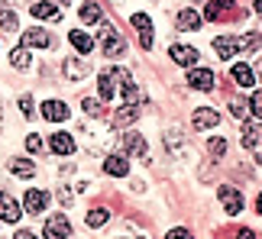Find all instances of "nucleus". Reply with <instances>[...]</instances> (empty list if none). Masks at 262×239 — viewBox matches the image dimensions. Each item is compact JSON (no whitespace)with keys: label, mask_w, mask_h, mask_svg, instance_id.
Returning a JSON list of instances; mask_svg holds the SVG:
<instances>
[{"label":"nucleus","mask_w":262,"mask_h":239,"mask_svg":"<svg viewBox=\"0 0 262 239\" xmlns=\"http://www.w3.org/2000/svg\"><path fill=\"white\" fill-rule=\"evenodd\" d=\"M117 81L120 84L129 81V71H126V68H107V71L100 75V81H97V97H100V101H110V97L117 94Z\"/></svg>","instance_id":"f257e3e1"},{"label":"nucleus","mask_w":262,"mask_h":239,"mask_svg":"<svg viewBox=\"0 0 262 239\" xmlns=\"http://www.w3.org/2000/svg\"><path fill=\"white\" fill-rule=\"evenodd\" d=\"M100 39H104V55L107 58H120V55H126V42L117 36V29L110 26V23H100Z\"/></svg>","instance_id":"f03ea898"},{"label":"nucleus","mask_w":262,"mask_h":239,"mask_svg":"<svg viewBox=\"0 0 262 239\" xmlns=\"http://www.w3.org/2000/svg\"><path fill=\"white\" fill-rule=\"evenodd\" d=\"M68 236H72V223L65 213H55L46 220V239H68Z\"/></svg>","instance_id":"7ed1b4c3"},{"label":"nucleus","mask_w":262,"mask_h":239,"mask_svg":"<svg viewBox=\"0 0 262 239\" xmlns=\"http://www.w3.org/2000/svg\"><path fill=\"white\" fill-rule=\"evenodd\" d=\"M188 87H194V91H214V71L210 68H191Z\"/></svg>","instance_id":"20e7f679"},{"label":"nucleus","mask_w":262,"mask_h":239,"mask_svg":"<svg viewBox=\"0 0 262 239\" xmlns=\"http://www.w3.org/2000/svg\"><path fill=\"white\" fill-rule=\"evenodd\" d=\"M220 204H224V210L230 213V217H236L239 210H243V197H239V191H236V187H230V184H224V187H220Z\"/></svg>","instance_id":"39448f33"},{"label":"nucleus","mask_w":262,"mask_h":239,"mask_svg":"<svg viewBox=\"0 0 262 239\" xmlns=\"http://www.w3.org/2000/svg\"><path fill=\"white\" fill-rule=\"evenodd\" d=\"M23 45H26V49H52L55 39L49 36L46 29L36 26V29H26V33H23Z\"/></svg>","instance_id":"423d86ee"},{"label":"nucleus","mask_w":262,"mask_h":239,"mask_svg":"<svg viewBox=\"0 0 262 239\" xmlns=\"http://www.w3.org/2000/svg\"><path fill=\"white\" fill-rule=\"evenodd\" d=\"M120 149H123L126 155H146L149 149H146V139L139 136V133H123L120 136Z\"/></svg>","instance_id":"0eeeda50"},{"label":"nucleus","mask_w":262,"mask_h":239,"mask_svg":"<svg viewBox=\"0 0 262 239\" xmlns=\"http://www.w3.org/2000/svg\"><path fill=\"white\" fill-rule=\"evenodd\" d=\"M168 55H172L181 68H194V62L201 58V55H198V49H191V45H178V42L168 49Z\"/></svg>","instance_id":"6e6552de"},{"label":"nucleus","mask_w":262,"mask_h":239,"mask_svg":"<svg viewBox=\"0 0 262 239\" xmlns=\"http://www.w3.org/2000/svg\"><path fill=\"white\" fill-rule=\"evenodd\" d=\"M139 119V107L136 104H123L120 110L114 113V119H110V126H117V129H123V126H133Z\"/></svg>","instance_id":"1a4fd4ad"},{"label":"nucleus","mask_w":262,"mask_h":239,"mask_svg":"<svg viewBox=\"0 0 262 239\" xmlns=\"http://www.w3.org/2000/svg\"><path fill=\"white\" fill-rule=\"evenodd\" d=\"M46 204H49V191H39V187L26 191V197H23L26 213H42V210H46Z\"/></svg>","instance_id":"9d476101"},{"label":"nucleus","mask_w":262,"mask_h":239,"mask_svg":"<svg viewBox=\"0 0 262 239\" xmlns=\"http://www.w3.org/2000/svg\"><path fill=\"white\" fill-rule=\"evenodd\" d=\"M214 52L224 58V62H230V58L239 52V39H233V36H217L214 39Z\"/></svg>","instance_id":"9b49d317"},{"label":"nucleus","mask_w":262,"mask_h":239,"mask_svg":"<svg viewBox=\"0 0 262 239\" xmlns=\"http://www.w3.org/2000/svg\"><path fill=\"white\" fill-rule=\"evenodd\" d=\"M19 217H23V207H19L10 194H0V220H7V223H16Z\"/></svg>","instance_id":"f8f14e48"},{"label":"nucleus","mask_w":262,"mask_h":239,"mask_svg":"<svg viewBox=\"0 0 262 239\" xmlns=\"http://www.w3.org/2000/svg\"><path fill=\"white\" fill-rule=\"evenodd\" d=\"M233 10H236L233 0H214V4L204 7V19H227Z\"/></svg>","instance_id":"ddd939ff"},{"label":"nucleus","mask_w":262,"mask_h":239,"mask_svg":"<svg viewBox=\"0 0 262 239\" xmlns=\"http://www.w3.org/2000/svg\"><path fill=\"white\" fill-rule=\"evenodd\" d=\"M49 149H52L55 155H72V152H75V136H68V133L49 136Z\"/></svg>","instance_id":"4468645a"},{"label":"nucleus","mask_w":262,"mask_h":239,"mask_svg":"<svg viewBox=\"0 0 262 239\" xmlns=\"http://www.w3.org/2000/svg\"><path fill=\"white\" fill-rule=\"evenodd\" d=\"M191 123H194V129H210L220 123V113L210 110V107H201V110H194V116H191Z\"/></svg>","instance_id":"2eb2a0df"},{"label":"nucleus","mask_w":262,"mask_h":239,"mask_svg":"<svg viewBox=\"0 0 262 239\" xmlns=\"http://www.w3.org/2000/svg\"><path fill=\"white\" fill-rule=\"evenodd\" d=\"M230 75H233V81L239 87H256V75H253V68H249L246 62H236L233 68H230Z\"/></svg>","instance_id":"dca6fc26"},{"label":"nucleus","mask_w":262,"mask_h":239,"mask_svg":"<svg viewBox=\"0 0 262 239\" xmlns=\"http://www.w3.org/2000/svg\"><path fill=\"white\" fill-rule=\"evenodd\" d=\"M42 116L49 123H62V119H68V107L62 101H46L42 104Z\"/></svg>","instance_id":"f3484780"},{"label":"nucleus","mask_w":262,"mask_h":239,"mask_svg":"<svg viewBox=\"0 0 262 239\" xmlns=\"http://www.w3.org/2000/svg\"><path fill=\"white\" fill-rule=\"evenodd\" d=\"M104 172L114 175V178H126V175H129V165H126L123 155H107V158H104Z\"/></svg>","instance_id":"a211bd4d"},{"label":"nucleus","mask_w":262,"mask_h":239,"mask_svg":"<svg viewBox=\"0 0 262 239\" xmlns=\"http://www.w3.org/2000/svg\"><path fill=\"white\" fill-rule=\"evenodd\" d=\"M175 23H178V29H185V33H191V29H201V23H204V19H201V13H198V10H181Z\"/></svg>","instance_id":"6ab92c4d"},{"label":"nucleus","mask_w":262,"mask_h":239,"mask_svg":"<svg viewBox=\"0 0 262 239\" xmlns=\"http://www.w3.org/2000/svg\"><path fill=\"white\" fill-rule=\"evenodd\" d=\"M36 19H52V23H58L62 19V10H58L55 4H33V10H29Z\"/></svg>","instance_id":"aec40b11"},{"label":"nucleus","mask_w":262,"mask_h":239,"mask_svg":"<svg viewBox=\"0 0 262 239\" xmlns=\"http://www.w3.org/2000/svg\"><path fill=\"white\" fill-rule=\"evenodd\" d=\"M91 75V65L81 62V58H72V62H65V78H72V81H81V78Z\"/></svg>","instance_id":"412c9836"},{"label":"nucleus","mask_w":262,"mask_h":239,"mask_svg":"<svg viewBox=\"0 0 262 239\" xmlns=\"http://www.w3.org/2000/svg\"><path fill=\"white\" fill-rule=\"evenodd\" d=\"M243 146L246 149H259L262 146V123H246L243 126Z\"/></svg>","instance_id":"4be33fe9"},{"label":"nucleus","mask_w":262,"mask_h":239,"mask_svg":"<svg viewBox=\"0 0 262 239\" xmlns=\"http://www.w3.org/2000/svg\"><path fill=\"white\" fill-rule=\"evenodd\" d=\"M120 94H123V104H136V107H139V104H149V97L139 91L133 81H126L123 87H120Z\"/></svg>","instance_id":"5701e85b"},{"label":"nucleus","mask_w":262,"mask_h":239,"mask_svg":"<svg viewBox=\"0 0 262 239\" xmlns=\"http://www.w3.org/2000/svg\"><path fill=\"white\" fill-rule=\"evenodd\" d=\"M68 42H72L81 55H88L91 49H94V39H91L88 33H81V29H75V33H68Z\"/></svg>","instance_id":"b1692460"},{"label":"nucleus","mask_w":262,"mask_h":239,"mask_svg":"<svg viewBox=\"0 0 262 239\" xmlns=\"http://www.w3.org/2000/svg\"><path fill=\"white\" fill-rule=\"evenodd\" d=\"M10 172L19 175V178H33L36 175V165L29 158H10Z\"/></svg>","instance_id":"393cba45"},{"label":"nucleus","mask_w":262,"mask_h":239,"mask_svg":"<svg viewBox=\"0 0 262 239\" xmlns=\"http://www.w3.org/2000/svg\"><path fill=\"white\" fill-rule=\"evenodd\" d=\"M107 220H110L107 207H91V210H88V226H94V230H97V226H104Z\"/></svg>","instance_id":"a878e982"},{"label":"nucleus","mask_w":262,"mask_h":239,"mask_svg":"<svg viewBox=\"0 0 262 239\" xmlns=\"http://www.w3.org/2000/svg\"><path fill=\"white\" fill-rule=\"evenodd\" d=\"M81 19H84V23H100V7L94 4V0L81 4Z\"/></svg>","instance_id":"bb28decb"},{"label":"nucleus","mask_w":262,"mask_h":239,"mask_svg":"<svg viewBox=\"0 0 262 239\" xmlns=\"http://www.w3.org/2000/svg\"><path fill=\"white\" fill-rule=\"evenodd\" d=\"M10 62H13V68H29V49L26 45H19V49H13V55H10Z\"/></svg>","instance_id":"cd10ccee"},{"label":"nucleus","mask_w":262,"mask_h":239,"mask_svg":"<svg viewBox=\"0 0 262 239\" xmlns=\"http://www.w3.org/2000/svg\"><path fill=\"white\" fill-rule=\"evenodd\" d=\"M165 146H168V152H172V155H178L181 149H185V142H181V133H178V129H168V133H165Z\"/></svg>","instance_id":"c85d7f7f"},{"label":"nucleus","mask_w":262,"mask_h":239,"mask_svg":"<svg viewBox=\"0 0 262 239\" xmlns=\"http://www.w3.org/2000/svg\"><path fill=\"white\" fill-rule=\"evenodd\" d=\"M0 29H7V33L16 29V13L10 7H0Z\"/></svg>","instance_id":"c756f323"},{"label":"nucleus","mask_w":262,"mask_h":239,"mask_svg":"<svg viewBox=\"0 0 262 239\" xmlns=\"http://www.w3.org/2000/svg\"><path fill=\"white\" fill-rule=\"evenodd\" d=\"M239 49H246V52H256V49H262V33H246L243 39H239Z\"/></svg>","instance_id":"7c9ffc66"},{"label":"nucleus","mask_w":262,"mask_h":239,"mask_svg":"<svg viewBox=\"0 0 262 239\" xmlns=\"http://www.w3.org/2000/svg\"><path fill=\"white\" fill-rule=\"evenodd\" d=\"M246 101H243V97H230V113H233V116H239V119H243L246 116Z\"/></svg>","instance_id":"2f4dec72"},{"label":"nucleus","mask_w":262,"mask_h":239,"mask_svg":"<svg viewBox=\"0 0 262 239\" xmlns=\"http://www.w3.org/2000/svg\"><path fill=\"white\" fill-rule=\"evenodd\" d=\"M224 152H227V139H224V136H214V139H210V155L220 158Z\"/></svg>","instance_id":"473e14b6"},{"label":"nucleus","mask_w":262,"mask_h":239,"mask_svg":"<svg viewBox=\"0 0 262 239\" xmlns=\"http://www.w3.org/2000/svg\"><path fill=\"white\" fill-rule=\"evenodd\" d=\"M100 104H104V101H91V97H88V101H81L84 113H91V116H100V113H104V107H100Z\"/></svg>","instance_id":"72a5a7b5"},{"label":"nucleus","mask_w":262,"mask_h":239,"mask_svg":"<svg viewBox=\"0 0 262 239\" xmlns=\"http://www.w3.org/2000/svg\"><path fill=\"white\" fill-rule=\"evenodd\" d=\"M16 104H19V113H23L26 119H29V116H33V97H29V94H23V97H19V101H16Z\"/></svg>","instance_id":"f704fd0d"},{"label":"nucleus","mask_w":262,"mask_h":239,"mask_svg":"<svg viewBox=\"0 0 262 239\" xmlns=\"http://www.w3.org/2000/svg\"><path fill=\"white\" fill-rule=\"evenodd\" d=\"M249 110L262 119V91H253V97H249Z\"/></svg>","instance_id":"c9c22d12"},{"label":"nucleus","mask_w":262,"mask_h":239,"mask_svg":"<svg viewBox=\"0 0 262 239\" xmlns=\"http://www.w3.org/2000/svg\"><path fill=\"white\" fill-rule=\"evenodd\" d=\"M133 26H136V29H143V33H146V29L152 26V19H149L146 13H133Z\"/></svg>","instance_id":"e433bc0d"},{"label":"nucleus","mask_w":262,"mask_h":239,"mask_svg":"<svg viewBox=\"0 0 262 239\" xmlns=\"http://www.w3.org/2000/svg\"><path fill=\"white\" fill-rule=\"evenodd\" d=\"M26 149H29V152H39V149H42V136L29 133V136H26Z\"/></svg>","instance_id":"4c0bfd02"},{"label":"nucleus","mask_w":262,"mask_h":239,"mask_svg":"<svg viewBox=\"0 0 262 239\" xmlns=\"http://www.w3.org/2000/svg\"><path fill=\"white\" fill-rule=\"evenodd\" d=\"M58 201H62V204L68 207V204L75 201V197H72V191H68V187H58Z\"/></svg>","instance_id":"58836bf2"},{"label":"nucleus","mask_w":262,"mask_h":239,"mask_svg":"<svg viewBox=\"0 0 262 239\" xmlns=\"http://www.w3.org/2000/svg\"><path fill=\"white\" fill-rule=\"evenodd\" d=\"M152 42H156V39H152V29H146L143 39H139V45H143V49H152Z\"/></svg>","instance_id":"ea45409f"},{"label":"nucleus","mask_w":262,"mask_h":239,"mask_svg":"<svg viewBox=\"0 0 262 239\" xmlns=\"http://www.w3.org/2000/svg\"><path fill=\"white\" fill-rule=\"evenodd\" d=\"M165 239H191V233H188V230H172Z\"/></svg>","instance_id":"a19ab883"},{"label":"nucleus","mask_w":262,"mask_h":239,"mask_svg":"<svg viewBox=\"0 0 262 239\" xmlns=\"http://www.w3.org/2000/svg\"><path fill=\"white\" fill-rule=\"evenodd\" d=\"M236 239H256V233H253V230H239Z\"/></svg>","instance_id":"79ce46f5"},{"label":"nucleus","mask_w":262,"mask_h":239,"mask_svg":"<svg viewBox=\"0 0 262 239\" xmlns=\"http://www.w3.org/2000/svg\"><path fill=\"white\" fill-rule=\"evenodd\" d=\"M16 239H36V236H33V233H26V230H19V233H16Z\"/></svg>","instance_id":"37998d69"},{"label":"nucleus","mask_w":262,"mask_h":239,"mask_svg":"<svg viewBox=\"0 0 262 239\" xmlns=\"http://www.w3.org/2000/svg\"><path fill=\"white\" fill-rule=\"evenodd\" d=\"M256 213H259V217H262V194H259V197H256Z\"/></svg>","instance_id":"c03bdc74"},{"label":"nucleus","mask_w":262,"mask_h":239,"mask_svg":"<svg viewBox=\"0 0 262 239\" xmlns=\"http://www.w3.org/2000/svg\"><path fill=\"white\" fill-rule=\"evenodd\" d=\"M253 10H256V13L262 16V0H256V4H253Z\"/></svg>","instance_id":"a18cd8bd"},{"label":"nucleus","mask_w":262,"mask_h":239,"mask_svg":"<svg viewBox=\"0 0 262 239\" xmlns=\"http://www.w3.org/2000/svg\"><path fill=\"white\" fill-rule=\"evenodd\" d=\"M259 78H262V58H259Z\"/></svg>","instance_id":"49530a36"},{"label":"nucleus","mask_w":262,"mask_h":239,"mask_svg":"<svg viewBox=\"0 0 262 239\" xmlns=\"http://www.w3.org/2000/svg\"><path fill=\"white\" fill-rule=\"evenodd\" d=\"M259 162H262V146H259Z\"/></svg>","instance_id":"de8ad7c7"},{"label":"nucleus","mask_w":262,"mask_h":239,"mask_svg":"<svg viewBox=\"0 0 262 239\" xmlns=\"http://www.w3.org/2000/svg\"><path fill=\"white\" fill-rule=\"evenodd\" d=\"M58 4H72V0H58Z\"/></svg>","instance_id":"09e8293b"}]
</instances>
